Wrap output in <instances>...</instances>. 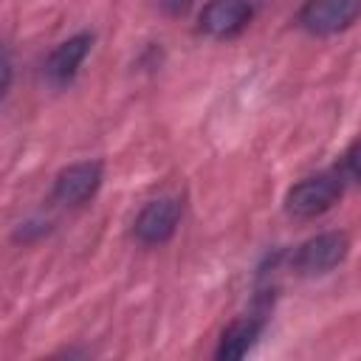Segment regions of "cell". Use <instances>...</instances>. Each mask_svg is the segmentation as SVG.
I'll return each instance as SVG.
<instances>
[{"mask_svg":"<svg viewBox=\"0 0 361 361\" xmlns=\"http://www.w3.org/2000/svg\"><path fill=\"white\" fill-rule=\"evenodd\" d=\"M336 166L347 183H361V135L341 152V161Z\"/></svg>","mask_w":361,"mask_h":361,"instance_id":"obj_9","label":"cell"},{"mask_svg":"<svg viewBox=\"0 0 361 361\" xmlns=\"http://www.w3.org/2000/svg\"><path fill=\"white\" fill-rule=\"evenodd\" d=\"M93 48V34L90 31H79L68 39H62L48 56H45V65H42V73H45V82L51 87H68L73 85L85 56L90 54Z\"/></svg>","mask_w":361,"mask_h":361,"instance_id":"obj_7","label":"cell"},{"mask_svg":"<svg viewBox=\"0 0 361 361\" xmlns=\"http://www.w3.org/2000/svg\"><path fill=\"white\" fill-rule=\"evenodd\" d=\"M104 180V164L102 161H76L56 172L51 186V200L68 209H79L90 203Z\"/></svg>","mask_w":361,"mask_h":361,"instance_id":"obj_5","label":"cell"},{"mask_svg":"<svg viewBox=\"0 0 361 361\" xmlns=\"http://www.w3.org/2000/svg\"><path fill=\"white\" fill-rule=\"evenodd\" d=\"M262 330H265V316H262V313H251V316L234 319V322L220 333L214 358H220V361L245 358V355L251 353V347L259 341Z\"/></svg>","mask_w":361,"mask_h":361,"instance_id":"obj_8","label":"cell"},{"mask_svg":"<svg viewBox=\"0 0 361 361\" xmlns=\"http://www.w3.org/2000/svg\"><path fill=\"white\" fill-rule=\"evenodd\" d=\"M254 20L251 0H206L197 14V31L209 39H234Z\"/></svg>","mask_w":361,"mask_h":361,"instance_id":"obj_6","label":"cell"},{"mask_svg":"<svg viewBox=\"0 0 361 361\" xmlns=\"http://www.w3.org/2000/svg\"><path fill=\"white\" fill-rule=\"evenodd\" d=\"M361 17V0H305L293 17L296 28L310 37H336Z\"/></svg>","mask_w":361,"mask_h":361,"instance_id":"obj_3","label":"cell"},{"mask_svg":"<svg viewBox=\"0 0 361 361\" xmlns=\"http://www.w3.org/2000/svg\"><path fill=\"white\" fill-rule=\"evenodd\" d=\"M350 254V237L338 228L322 231L299 243V248L290 257V268L299 276H324L336 271Z\"/></svg>","mask_w":361,"mask_h":361,"instance_id":"obj_2","label":"cell"},{"mask_svg":"<svg viewBox=\"0 0 361 361\" xmlns=\"http://www.w3.org/2000/svg\"><path fill=\"white\" fill-rule=\"evenodd\" d=\"M347 180L338 172V166L333 169H322L313 172L302 180H296L288 192H285V214L293 220H316L322 214H327L344 195Z\"/></svg>","mask_w":361,"mask_h":361,"instance_id":"obj_1","label":"cell"},{"mask_svg":"<svg viewBox=\"0 0 361 361\" xmlns=\"http://www.w3.org/2000/svg\"><path fill=\"white\" fill-rule=\"evenodd\" d=\"M183 217V197L178 195H161L141 206V212L133 220V237L135 243L155 248L175 237Z\"/></svg>","mask_w":361,"mask_h":361,"instance_id":"obj_4","label":"cell"}]
</instances>
